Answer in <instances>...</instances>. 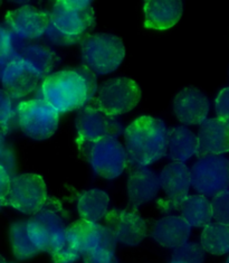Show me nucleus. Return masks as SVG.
Here are the masks:
<instances>
[{"label": "nucleus", "mask_w": 229, "mask_h": 263, "mask_svg": "<svg viewBox=\"0 0 229 263\" xmlns=\"http://www.w3.org/2000/svg\"><path fill=\"white\" fill-rule=\"evenodd\" d=\"M17 39L7 27L0 25V73L10 61L17 58Z\"/></svg>", "instance_id": "c756f323"}, {"label": "nucleus", "mask_w": 229, "mask_h": 263, "mask_svg": "<svg viewBox=\"0 0 229 263\" xmlns=\"http://www.w3.org/2000/svg\"><path fill=\"white\" fill-rule=\"evenodd\" d=\"M110 203L109 195L101 190H91L83 193L77 202V212L84 221L97 223L107 215Z\"/></svg>", "instance_id": "393cba45"}, {"label": "nucleus", "mask_w": 229, "mask_h": 263, "mask_svg": "<svg viewBox=\"0 0 229 263\" xmlns=\"http://www.w3.org/2000/svg\"><path fill=\"white\" fill-rule=\"evenodd\" d=\"M49 14L47 37L52 43L70 46L82 43L94 28L95 15L89 0L55 2Z\"/></svg>", "instance_id": "f257e3e1"}, {"label": "nucleus", "mask_w": 229, "mask_h": 263, "mask_svg": "<svg viewBox=\"0 0 229 263\" xmlns=\"http://www.w3.org/2000/svg\"><path fill=\"white\" fill-rule=\"evenodd\" d=\"M124 143L129 160L147 167L166 155L168 129L160 119L142 116L124 130Z\"/></svg>", "instance_id": "f03ea898"}, {"label": "nucleus", "mask_w": 229, "mask_h": 263, "mask_svg": "<svg viewBox=\"0 0 229 263\" xmlns=\"http://www.w3.org/2000/svg\"><path fill=\"white\" fill-rule=\"evenodd\" d=\"M97 176L114 179L126 171L128 154L126 148L116 138L108 137L92 143L78 147Z\"/></svg>", "instance_id": "423d86ee"}, {"label": "nucleus", "mask_w": 229, "mask_h": 263, "mask_svg": "<svg viewBox=\"0 0 229 263\" xmlns=\"http://www.w3.org/2000/svg\"><path fill=\"white\" fill-rule=\"evenodd\" d=\"M76 70L78 73L82 75L83 79L85 80L86 86H88V92H89V99L94 98V95L96 93L97 90V84H96V75L90 71L88 67H85L84 65L76 67Z\"/></svg>", "instance_id": "f704fd0d"}, {"label": "nucleus", "mask_w": 229, "mask_h": 263, "mask_svg": "<svg viewBox=\"0 0 229 263\" xmlns=\"http://www.w3.org/2000/svg\"><path fill=\"white\" fill-rule=\"evenodd\" d=\"M41 95L58 114H66L89 101L85 80L76 67L52 73L41 83Z\"/></svg>", "instance_id": "7ed1b4c3"}, {"label": "nucleus", "mask_w": 229, "mask_h": 263, "mask_svg": "<svg viewBox=\"0 0 229 263\" xmlns=\"http://www.w3.org/2000/svg\"><path fill=\"white\" fill-rule=\"evenodd\" d=\"M205 252L222 255L229 252V227L220 223H210L203 228L201 244Z\"/></svg>", "instance_id": "a878e982"}, {"label": "nucleus", "mask_w": 229, "mask_h": 263, "mask_svg": "<svg viewBox=\"0 0 229 263\" xmlns=\"http://www.w3.org/2000/svg\"><path fill=\"white\" fill-rule=\"evenodd\" d=\"M17 58L33 66L41 79L51 75L59 62L57 54L51 47L41 44H28L26 46H22L18 49Z\"/></svg>", "instance_id": "5701e85b"}, {"label": "nucleus", "mask_w": 229, "mask_h": 263, "mask_svg": "<svg viewBox=\"0 0 229 263\" xmlns=\"http://www.w3.org/2000/svg\"><path fill=\"white\" fill-rule=\"evenodd\" d=\"M182 2H145L144 26L152 29H169L180 21L182 15Z\"/></svg>", "instance_id": "412c9836"}, {"label": "nucleus", "mask_w": 229, "mask_h": 263, "mask_svg": "<svg viewBox=\"0 0 229 263\" xmlns=\"http://www.w3.org/2000/svg\"><path fill=\"white\" fill-rule=\"evenodd\" d=\"M12 99L5 90H0V128L9 133L17 120V109Z\"/></svg>", "instance_id": "7c9ffc66"}, {"label": "nucleus", "mask_w": 229, "mask_h": 263, "mask_svg": "<svg viewBox=\"0 0 229 263\" xmlns=\"http://www.w3.org/2000/svg\"><path fill=\"white\" fill-rule=\"evenodd\" d=\"M0 263H7V262H6V261H5V259L3 258V256H2V255H0Z\"/></svg>", "instance_id": "e433bc0d"}, {"label": "nucleus", "mask_w": 229, "mask_h": 263, "mask_svg": "<svg viewBox=\"0 0 229 263\" xmlns=\"http://www.w3.org/2000/svg\"><path fill=\"white\" fill-rule=\"evenodd\" d=\"M0 79L4 90L14 100L27 97L34 92L41 80L38 72L19 58L10 61L3 68Z\"/></svg>", "instance_id": "2eb2a0df"}, {"label": "nucleus", "mask_w": 229, "mask_h": 263, "mask_svg": "<svg viewBox=\"0 0 229 263\" xmlns=\"http://www.w3.org/2000/svg\"><path fill=\"white\" fill-rule=\"evenodd\" d=\"M227 263H229V258H228V260H227Z\"/></svg>", "instance_id": "4c0bfd02"}, {"label": "nucleus", "mask_w": 229, "mask_h": 263, "mask_svg": "<svg viewBox=\"0 0 229 263\" xmlns=\"http://www.w3.org/2000/svg\"><path fill=\"white\" fill-rule=\"evenodd\" d=\"M102 225L80 218L66 228V244L82 256L97 248L102 236Z\"/></svg>", "instance_id": "aec40b11"}, {"label": "nucleus", "mask_w": 229, "mask_h": 263, "mask_svg": "<svg viewBox=\"0 0 229 263\" xmlns=\"http://www.w3.org/2000/svg\"><path fill=\"white\" fill-rule=\"evenodd\" d=\"M205 250L200 244L185 242L182 246L173 249L171 263H203Z\"/></svg>", "instance_id": "c85d7f7f"}, {"label": "nucleus", "mask_w": 229, "mask_h": 263, "mask_svg": "<svg viewBox=\"0 0 229 263\" xmlns=\"http://www.w3.org/2000/svg\"><path fill=\"white\" fill-rule=\"evenodd\" d=\"M160 189L164 192V198L160 200L161 211L164 213L179 210L188 197L190 190V171L183 162L172 161L166 165L159 176Z\"/></svg>", "instance_id": "f8f14e48"}, {"label": "nucleus", "mask_w": 229, "mask_h": 263, "mask_svg": "<svg viewBox=\"0 0 229 263\" xmlns=\"http://www.w3.org/2000/svg\"><path fill=\"white\" fill-rule=\"evenodd\" d=\"M229 152V123L218 118L206 119L197 136L198 157Z\"/></svg>", "instance_id": "a211bd4d"}, {"label": "nucleus", "mask_w": 229, "mask_h": 263, "mask_svg": "<svg viewBox=\"0 0 229 263\" xmlns=\"http://www.w3.org/2000/svg\"><path fill=\"white\" fill-rule=\"evenodd\" d=\"M105 222L116 242L123 246H139L148 235L147 223L135 210L111 211L105 216Z\"/></svg>", "instance_id": "4468645a"}, {"label": "nucleus", "mask_w": 229, "mask_h": 263, "mask_svg": "<svg viewBox=\"0 0 229 263\" xmlns=\"http://www.w3.org/2000/svg\"><path fill=\"white\" fill-rule=\"evenodd\" d=\"M191 227L181 216L169 215L153 224L152 239L164 248L176 249L188 242Z\"/></svg>", "instance_id": "6ab92c4d"}, {"label": "nucleus", "mask_w": 229, "mask_h": 263, "mask_svg": "<svg viewBox=\"0 0 229 263\" xmlns=\"http://www.w3.org/2000/svg\"><path fill=\"white\" fill-rule=\"evenodd\" d=\"M160 191L159 176L144 166H135L129 174V208L137 211L140 206L151 202Z\"/></svg>", "instance_id": "f3484780"}, {"label": "nucleus", "mask_w": 229, "mask_h": 263, "mask_svg": "<svg viewBox=\"0 0 229 263\" xmlns=\"http://www.w3.org/2000/svg\"><path fill=\"white\" fill-rule=\"evenodd\" d=\"M75 126L78 147L95 142L103 138H116L122 133L120 121L114 117L103 114L98 109L94 98L78 109Z\"/></svg>", "instance_id": "9d476101"}, {"label": "nucleus", "mask_w": 229, "mask_h": 263, "mask_svg": "<svg viewBox=\"0 0 229 263\" xmlns=\"http://www.w3.org/2000/svg\"><path fill=\"white\" fill-rule=\"evenodd\" d=\"M11 178L6 169L0 165V205H5L6 198L9 193Z\"/></svg>", "instance_id": "c9c22d12"}, {"label": "nucleus", "mask_w": 229, "mask_h": 263, "mask_svg": "<svg viewBox=\"0 0 229 263\" xmlns=\"http://www.w3.org/2000/svg\"><path fill=\"white\" fill-rule=\"evenodd\" d=\"M197 136L184 126L168 129L166 155L175 162L187 161L196 155Z\"/></svg>", "instance_id": "4be33fe9"}, {"label": "nucleus", "mask_w": 229, "mask_h": 263, "mask_svg": "<svg viewBox=\"0 0 229 263\" xmlns=\"http://www.w3.org/2000/svg\"><path fill=\"white\" fill-rule=\"evenodd\" d=\"M212 210H213V218L220 223L229 227V191H225L218 195L213 197Z\"/></svg>", "instance_id": "2f4dec72"}, {"label": "nucleus", "mask_w": 229, "mask_h": 263, "mask_svg": "<svg viewBox=\"0 0 229 263\" xmlns=\"http://www.w3.org/2000/svg\"><path fill=\"white\" fill-rule=\"evenodd\" d=\"M0 5H2V2H0Z\"/></svg>", "instance_id": "58836bf2"}, {"label": "nucleus", "mask_w": 229, "mask_h": 263, "mask_svg": "<svg viewBox=\"0 0 229 263\" xmlns=\"http://www.w3.org/2000/svg\"><path fill=\"white\" fill-rule=\"evenodd\" d=\"M189 171L190 184L199 195L215 197L229 189V159L224 156H202Z\"/></svg>", "instance_id": "0eeeda50"}, {"label": "nucleus", "mask_w": 229, "mask_h": 263, "mask_svg": "<svg viewBox=\"0 0 229 263\" xmlns=\"http://www.w3.org/2000/svg\"><path fill=\"white\" fill-rule=\"evenodd\" d=\"M17 121L27 137L45 140L56 133L59 114L44 99H35L17 105Z\"/></svg>", "instance_id": "6e6552de"}, {"label": "nucleus", "mask_w": 229, "mask_h": 263, "mask_svg": "<svg viewBox=\"0 0 229 263\" xmlns=\"http://www.w3.org/2000/svg\"><path fill=\"white\" fill-rule=\"evenodd\" d=\"M8 29L17 40H36L46 34L49 14L34 6L26 5L6 14Z\"/></svg>", "instance_id": "ddd939ff"}, {"label": "nucleus", "mask_w": 229, "mask_h": 263, "mask_svg": "<svg viewBox=\"0 0 229 263\" xmlns=\"http://www.w3.org/2000/svg\"><path fill=\"white\" fill-rule=\"evenodd\" d=\"M10 244L17 260H28L39 253L27 233V221H17L10 225Z\"/></svg>", "instance_id": "bb28decb"}, {"label": "nucleus", "mask_w": 229, "mask_h": 263, "mask_svg": "<svg viewBox=\"0 0 229 263\" xmlns=\"http://www.w3.org/2000/svg\"><path fill=\"white\" fill-rule=\"evenodd\" d=\"M54 263H58V262H54Z\"/></svg>", "instance_id": "ea45409f"}, {"label": "nucleus", "mask_w": 229, "mask_h": 263, "mask_svg": "<svg viewBox=\"0 0 229 263\" xmlns=\"http://www.w3.org/2000/svg\"><path fill=\"white\" fill-rule=\"evenodd\" d=\"M6 137H7V133L0 128V165L6 169L10 178H14L15 157L12 150L6 142Z\"/></svg>", "instance_id": "473e14b6"}, {"label": "nucleus", "mask_w": 229, "mask_h": 263, "mask_svg": "<svg viewBox=\"0 0 229 263\" xmlns=\"http://www.w3.org/2000/svg\"><path fill=\"white\" fill-rule=\"evenodd\" d=\"M215 108L218 119L229 123V86L219 92L216 98Z\"/></svg>", "instance_id": "72a5a7b5"}, {"label": "nucleus", "mask_w": 229, "mask_h": 263, "mask_svg": "<svg viewBox=\"0 0 229 263\" xmlns=\"http://www.w3.org/2000/svg\"><path fill=\"white\" fill-rule=\"evenodd\" d=\"M47 202V187L41 176L22 174L11 178L5 205H9L24 214L34 215Z\"/></svg>", "instance_id": "9b49d317"}, {"label": "nucleus", "mask_w": 229, "mask_h": 263, "mask_svg": "<svg viewBox=\"0 0 229 263\" xmlns=\"http://www.w3.org/2000/svg\"><path fill=\"white\" fill-rule=\"evenodd\" d=\"M66 224L60 215V209L45 204L27 221V233L39 252L51 255L58 252L66 243Z\"/></svg>", "instance_id": "39448f33"}, {"label": "nucleus", "mask_w": 229, "mask_h": 263, "mask_svg": "<svg viewBox=\"0 0 229 263\" xmlns=\"http://www.w3.org/2000/svg\"><path fill=\"white\" fill-rule=\"evenodd\" d=\"M141 97V89L135 81L129 78H115L101 85L94 100L103 114L116 117L134 109Z\"/></svg>", "instance_id": "1a4fd4ad"}, {"label": "nucleus", "mask_w": 229, "mask_h": 263, "mask_svg": "<svg viewBox=\"0 0 229 263\" xmlns=\"http://www.w3.org/2000/svg\"><path fill=\"white\" fill-rule=\"evenodd\" d=\"M124 55V44L113 34H90L80 43L83 65L95 75L114 72L121 65Z\"/></svg>", "instance_id": "20e7f679"}, {"label": "nucleus", "mask_w": 229, "mask_h": 263, "mask_svg": "<svg viewBox=\"0 0 229 263\" xmlns=\"http://www.w3.org/2000/svg\"><path fill=\"white\" fill-rule=\"evenodd\" d=\"M209 108L210 103L205 93L194 86L184 87L172 102L177 119L185 126L201 124L207 119Z\"/></svg>", "instance_id": "dca6fc26"}, {"label": "nucleus", "mask_w": 229, "mask_h": 263, "mask_svg": "<svg viewBox=\"0 0 229 263\" xmlns=\"http://www.w3.org/2000/svg\"><path fill=\"white\" fill-rule=\"evenodd\" d=\"M116 240L109 228L103 227L102 236L97 248L82 255L84 263H117L115 258Z\"/></svg>", "instance_id": "cd10ccee"}, {"label": "nucleus", "mask_w": 229, "mask_h": 263, "mask_svg": "<svg viewBox=\"0 0 229 263\" xmlns=\"http://www.w3.org/2000/svg\"><path fill=\"white\" fill-rule=\"evenodd\" d=\"M181 217L190 227L205 228L212 223L213 210L209 199L202 195H190L181 203Z\"/></svg>", "instance_id": "b1692460"}]
</instances>
